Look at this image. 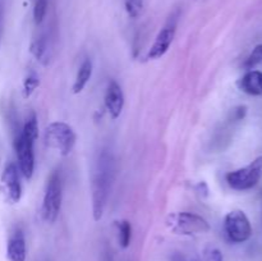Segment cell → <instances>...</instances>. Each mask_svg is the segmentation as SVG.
<instances>
[{
    "instance_id": "6da1fadb",
    "label": "cell",
    "mask_w": 262,
    "mask_h": 261,
    "mask_svg": "<svg viewBox=\"0 0 262 261\" xmlns=\"http://www.w3.org/2000/svg\"><path fill=\"white\" fill-rule=\"evenodd\" d=\"M113 178H114V160L112 154L104 150L99 156L92 178V214L96 222H99L104 215Z\"/></svg>"
},
{
    "instance_id": "7a4b0ae2",
    "label": "cell",
    "mask_w": 262,
    "mask_h": 261,
    "mask_svg": "<svg viewBox=\"0 0 262 261\" xmlns=\"http://www.w3.org/2000/svg\"><path fill=\"white\" fill-rule=\"evenodd\" d=\"M45 145L48 147L59 151L60 155L67 156L71 154L76 145L77 136L73 128L64 122H53L46 127L43 135Z\"/></svg>"
},
{
    "instance_id": "3957f363",
    "label": "cell",
    "mask_w": 262,
    "mask_h": 261,
    "mask_svg": "<svg viewBox=\"0 0 262 261\" xmlns=\"http://www.w3.org/2000/svg\"><path fill=\"white\" fill-rule=\"evenodd\" d=\"M166 225L176 234L193 235L206 233L210 230V224L205 217L194 212H174L166 219Z\"/></svg>"
},
{
    "instance_id": "277c9868",
    "label": "cell",
    "mask_w": 262,
    "mask_h": 261,
    "mask_svg": "<svg viewBox=\"0 0 262 261\" xmlns=\"http://www.w3.org/2000/svg\"><path fill=\"white\" fill-rule=\"evenodd\" d=\"M61 207V177L60 171L54 170L49 177L43 196L41 214L45 222L54 223L58 219Z\"/></svg>"
},
{
    "instance_id": "5b68a950",
    "label": "cell",
    "mask_w": 262,
    "mask_h": 261,
    "mask_svg": "<svg viewBox=\"0 0 262 261\" xmlns=\"http://www.w3.org/2000/svg\"><path fill=\"white\" fill-rule=\"evenodd\" d=\"M225 178L228 184L237 191H247L253 188L262 178V156H258L252 163L243 168L230 171Z\"/></svg>"
},
{
    "instance_id": "8992f818",
    "label": "cell",
    "mask_w": 262,
    "mask_h": 261,
    "mask_svg": "<svg viewBox=\"0 0 262 261\" xmlns=\"http://www.w3.org/2000/svg\"><path fill=\"white\" fill-rule=\"evenodd\" d=\"M224 229L228 240L233 243H243L252 235L250 219L242 210H233L228 212L224 220Z\"/></svg>"
},
{
    "instance_id": "52a82bcc",
    "label": "cell",
    "mask_w": 262,
    "mask_h": 261,
    "mask_svg": "<svg viewBox=\"0 0 262 261\" xmlns=\"http://www.w3.org/2000/svg\"><path fill=\"white\" fill-rule=\"evenodd\" d=\"M35 142L26 137L22 132L18 133L14 138V150L17 155L18 168L26 179H31L35 170V154H33Z\"/></svg>"
},
{
    "instance_id": "ba28073f",
    "label": "cell",
    "mask_w": 262,
    "mask_h": 261,
    "mask_svg": "<svg viewBox=\"0 0 262 261\" xmlns=\"http://www.w3.org/2000/svg\"><path fill=\"white\" fill-rule=\"evenodd\" d=\"M2 192L9 204H17L22 196L19 173L14 163H8L2 174Z\"/></svg>"
},
{
    "instance_id": "9c48e42d",
    "label": "cell",
    "mask_w": 262,
    "mask_h": 261,
    "mask_svg": "<svg viewBox=\"0 0 262 261\" xmlns=\"http://www.w3.org/2000/svg\"><path fill=\"white\" fill-rule=\"evenodd\" d=\"M176 31H177V23L176 20H170L168 25L164 28H161L160 32L156 36L155 41L151 45L150 50L147 53V59L155 60V59L161 58L166 51L170 48L171 42H173L174 37H176Z\"/></svg>"
},
{
    "instance_id": "30bf717a",
    "label": "cell",
    "mask_w": 262,
    "mask_h": 261,
    "mask_svg": "<svg viewBox=\"0 0 262 261\" xmlns=\"http://www.w3.org/2000/svg\"><path fill=\"white\" fill-rule=\"evenodd\" d=\"M105 107L109 112L113 119H117L122 114L123 106H124V95H123L122 87L115 81H110L107 84L106 92H105Z\"/></svg>"
},
{
    "instance_id": "8fae6325",
    "label": "cell",
    "mask_w": 262,
    "mask_h": 261,
    "mask_svg": "<svg viewBox=\"0 0 262 261\" xmlns=\"http://www.w3.org/2000/svg\"><path fill=\"white\" fill-rule=\"evenodd\" d=\"M7 256L9 261H26L27 250H26L25 234L20 229H17L8 241Z\"/></svg>"
},
{
    "instance_id": "7c38bea8",
    "label": "cell",
    "mask_w": 262,
    "mask_h": 261,
    "mask_svg": "<svg viewBox=\"0 0 262 261\" xmlns=\"http://www.w3.org/2000/svg\"><path fill=\"white\" fill-rule=\"evenodd\" d=\"M237 86L241 91L246 92L252 96H261L262 95V72L250 71L238 81Z\"/></svg>"
},
{
    "instance_id": "4fadbf2b",
    "label": "cell",
    "mask_w": 262,
    "mask_h": 261,
    "mask_svg": "<svg viewBox=\"0 0 262 261\" xmlns=\"http://www.w3.org/2000/svg\"><path fill=\"white\" fill-rule=\"evenodd\" d=\"M92 76V61L90 59H86L83 63L79 67L78 72H77L76 81L73 84V92L74 94H79V92L83 91V89L86 87L87 82L90 81Z\"/></svg>"
},
{
    "instance_id": "5bb4252c",
    "label": "cell",
    "mask_w": 262,
    "mask_h": 261,
    "mask_svg": "<svg viewBox=\"0 0 262 261\" xmlns=\"http://www.w3.org/2000/svg\"><path fill=\"white\" fill-rule=\"evenodd\" d=\"M31 53L33 54L36 59H37L40 63H42L43 66L49 63L50 60V54H49V45H48V40L46 37L41 36V37L36 38L35 41L31 45Z\"/></svg>"
},
{
    "instance_id": "9a60e30c",
    "label": "cell",
    "mask_w": 262,
    "mask_h": 261,
    "mask_svg": "<svg viewBox=\"0 0 262 261\" xmlns=\"http://www.w3.org/2000/svg\"><path fill=\"white\" fill-rule=\"evenodd\" d=\"M118 228V242L122 248H128L130 245V238H132V227L130 223L127 220L117 222Z\"/></svg>"
},
{
    "instance_id": "2e32d148",
    "label": "cell",
    "mask_w": 262,
    "mask_h": 261,
    "mask_svg": "<svg viewBox=\"0 0 262 261\" xmlns=\"http://www.w3.org/2000/svg\"><path fill=\"white\" fill-rule=\"evenodd\" d=\"M23 135L27 138H30L31 141L35 142L38 137V123H37V117H36L35 113H31L30 117L26 119L25 125H23V129L20 130Z\"/></svg>"
},
{
    "instance_id": "e0dca14e",
    "label": "cell",
    "mask_w": 262,
    "mask_h": 261,
    "mask_svg": "<svg viewBox=\"0 0 262 261\" xmlns=\"http://www.w3.org/2000/svg\"><path fill=\"white\" fill-rule=\"evenodd\" d=\"M38 84H40V79H38L37 74L35 72H30L23 81V97L25 99L30 97L33 91L37 89Z\"/></svg>"
},
{
    "instance_id": "ac0fdd59",
    "label": "cell",
    "mask_w": 262,
    "mask_h": 261,
    "mask_svg": "<svg viewBox=\"0 0 262 261\" xmlns=\"http://www.w3.org/2000/svg\"><path fill=\"white\" fill-rule=\"evenodd\" d=\"M261 63H262V44H260V45H257L255 49H253L252 53H251L250 55H248V58L246 59L243 67H245L246 69H252Z\"/></svg>"
},
{
    "instance_id": "d6986e66",
    "label": "cell",
    "mask_w": 262,
    "mask_h": 261,
    "mask_svg": "<svg viewBox=\"0 0 262 261\" xmlns=\"http://www.w3.org/2000/svg\"><path fill=\"white\" fill-rule=\"evenodd\" d=\"M49 0H36L35 7H33V19L36 25H41L48 12Z\"/></svg>"
},
{
    "instance_id": "ffe728a7",
    "label": "cell",
    "mask_w": 262,
    "mask_h": 261,
    "mask_svg": "<svg viewBox=\"0 0 262 261\" xmlns=\"http://www.w3.org/2000/svg\"><path fill=\"white\" fill-rule=\"evenodd\" d=\"M125 10L130 18H137L142 12L143 0H124Z\"/></svg>"
},
{
    "instance_id": "44dd1931",
    "label": "cell",
    "mask_w": 262,
    "mask_h": 261,
    "mask_svg": "<svg viewBox=\"0 0 262 261\" xmlns=\"http://www.w3.org/2000/svg\"><path fill=\"white\" fill-rule=\"evenodd\" d=\"M204 261H223V253L216 247H207L204 251Z\"/></svg>"
},
{
    "instance_id": "7402d4cb",
    "label": "cell",
    "mask_w": 262,
    "mask_h": 261,
    "mask_svg": "<svg viewBox=\"0 0 262 261\" xmlns=\"http://www.w3.org/2000/svg\"><path fill=\"white\" fill-rule=\"evenodd\" d=\"M233 113H234V119H243L246 115V113H247V107L246 106H238L235 107L234 110H233Z\"/></svg>"
},
{
    "instance_id": "603a6c76",
    "label": "cell",
    "mask_w": 262,
    "mask_h": 261,
    "mask_svg": "<svg viewBox=\"0 0 262 261\" xmlns=\"http://www.w3.org/2000/svg\"><path fill=\"white\" fill-rule=\"evenodd\" d=\"M2 30H3V8L0 4V36H2Z\"/></svg>"
}]
</instances>
